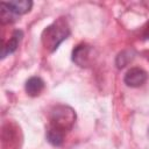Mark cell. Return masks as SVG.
Segmentation results:
<instances>
[{"label": "cell", "mask_w": 149, "mask_h": 149, "mask_svg": "<svg viewBox=\"0 0 149 149\" xmlns=\"http://www.w3.org/2000/svg\"><path fill=\"white\" fill-rule=\"evenodd\" d=\"M44 88V81L40 77H30L26 81V92L30 97H37Z\"/></svg>", "instance_id": "52a82bcc"}, {"label": "cell", "mask_w": 149, "mask_h": 149, "mask_svg": "<svg viewBox=\"0 0 149 149\" xmlns=\"http://www.w3.org/2000/svg\"><path fill=\"white\" fill-rule=\"evenodd\" d=\"M72 61L81 68L87 66L91 61V48L87 44H78L72 51Z\"/></svg>", "instance_id": "277c9868"}, {"label": "cell", "mask_w": 149, "mask_h": 149, "mask_svg": "<svg viewBox=\"0 0 149 149\" xmlns=\"http://www.w3.org/2000/svg\"><path fill=\"white\" fill-rule=\"evenodd\" d=\"M6 6L15 14V15H22L30 10L33 2L30 0H12V1H3Z\"/></svg>", "instance_id": "5b68a950"}, {"label": "cell", "mask_w": 149, "mask_h": 149, "mask_svg": "<svg viewBox=\"0 0 149 149\" xmlns=\"http://www.w3.org/2000/svg\"><path fill=\"white\" fill-rule=\"evenodd\" d=\"M21 38H22V31H21V30H15V31L12 34L10 38L8 40V42H6V43L3 44V47H2V52H1V57L5 58L7 55L13 54V52L17 49Z\"/></svg>", "instance_id": "8992f818"}, {"label": "cell", "mask_w": 149, "mask_h": 149, "mask_svg": "<svg viewBox=\"0 0 149 149\" xmlns=\"http://www.w3.org/2000/svg\"><path fill=\"white\" fill-rule=\"evenodd\" d=\"M70 35V27L64 17H59L51 24L44 28L41 35V41L47 51H55L59 44Z\"/></svg>", "instance_id": "6da1fadb"}, {"label": "cell", "mask_w": 149, "mask_h": 149, "mask_svg": "<svg viewBox=\"0 0 149 149\" xmlns=\"http://www.w3.org/2000/svg\"><path fill=\"white\" fill-rule=\"evenodd\" d=\"M148 78L147 72L141 68H132L125 74V84L130 87H139L142 86Z\"/></svg>", "instance_id": "3957f363"}, {"label": "cell", "mask_w": 149, "mask_h": 149, "mask_svg": "<svg viewBox=\"0 0 149 149\" xmlns=\"http://www.w3.org/2000/svg\"><path fill=\"white\" fill-rule=\"evenodd\" d=\"M47 140L48 142L54 146V147H61L64 142V136H65V133L57 129V128H54L51 126H49L48 130H47Z\"/></svg>", "instance_id": "ba28073f"}, {"label": "cell", "mask_w": 149, "mask_h": 149, "mask_svg": "<svg viewBox=\"0 0 149 149\" xmlns=\"http://www.w3.org/2000/svg\"><path fill=\"white\" fill-rule=\"evenodd\" d=\"M0 21L2 24L6 23H12L15 21V14L6 6V3L2 1L1 2V14H0Z\"/></svg>", "instance_id": "9c48e42d"}, {"label": "cell", "mask_w": 149, "mask_h": 149, "mask_svg": "<svg viewBox=\"0 0 149 149\" xmlns=\"http://www.w3.org/2000/svg\"><path fill=\"white\" fill-rule=\"evenodd\" d=\"M49 121L51 127L66 133L76 122V112L68 105H56L49 113Z\"/></svg>", "instance_id": "7a4b0ae2"}]
</instances>
